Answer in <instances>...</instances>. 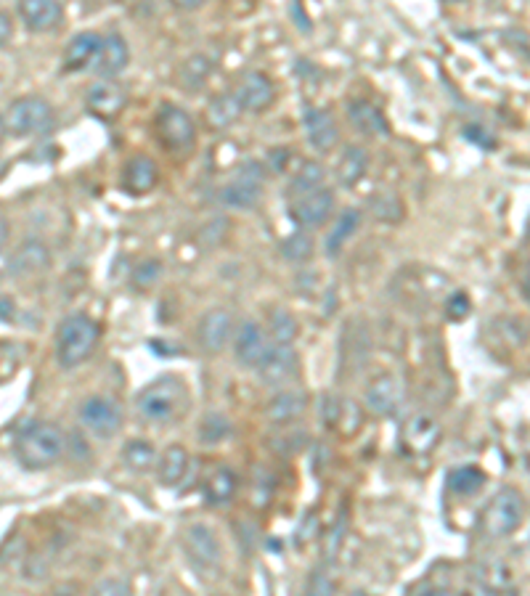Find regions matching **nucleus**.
Returning <instances> with one entry per match:
<instances>
[{"instance_id": "nucleus-27", "label": "nucleus", "mask_w": 530, "mask_h": 596, "mask_svg": "<svg viewBox=\"0 0 530 596\" xmlns=\"http://www.w3.org/2000/svg\"><path fill=\"white\" fill-rule=\"evenodd\" d=\"M366 167H369V157L361 146H348L345 154H342L340 165H337V181L345 186V189H356L361 178L366 175Z\"/></svg>"}, {"instance_id": "nucleus-4", "label": "nucleus", "mask_w": 530, "mask_h": 596, "mask_svg": "<svg viewBox=\"0 0 530 596\" xmlns=\"http://www.w3.org/2000/svg\"><path fill=\"white\" fill-rule=\"evenodd\" d=\"M525 517V501L515 488H501L496 496L485 504L480 528L488 538H504L520 528Z\"/></svg>"}, {"instance_id": "nucleus-26", "label": "nucleus", "mask_w": 530, "mask_h": 596, "mask_svg": "<svg viewBox=\"0 0 530 596\" xmlns=\"http://www.w3.org/2000/svg\"><path fill=\"white\" fill-rule=\"evenodd\" d=\"M305 406H308V398H305L300 390H284V393H279L268 403L265 416H268V422L273 424H289L303 414Z\"/></svg>"}, {"instance_id": "nucleus-18", "label": "nucleus", "mask_w": 530, "mask_h": 596, "mask_svg": "<svg viewBox=\"0 0 530 596\" xmlns=\"http://www.w3.org/2000/svg\"><path fill=\"white\" fill-rule=\"evenodd\" d=\"M159 181V167L152 157L146 154H136L130 157L122 167V189L133 194V197H141V194H149V191L157 186Z\"/></svg>"}, {"instance_id": "nucleus-14", "label": "nucleus", "mask_w": 530, "mask_h": 596, "mask_svg": "<svg viewBox=\"0 0 530 596\" xmlns=\"http://www.w3.org/2000/svg\"><path fill=\"white\" fill-rule=\"evenodd\" d=\"M128 104V93L125 88L117 83H109V80H101V83L91 85L88 93H85V106L88 112L101 117V120H112L117 114L125 109Z\"/></svg>"}, {"instance_id": "nucleus-13", "label": "nucleus", "mask_w": 530, "mask_h": 596, "mask_svg": "<svg viewBox=\"0 0 530 596\" xmlns=\"http://www.w3.org/2000/svg\"><path fill=\"white\" fill-rule=\"evenodd\" d=\"M234 96L242 106V112H265L276 99V88H273L271 77H265L263 72H247Z\"/></svg>"}, {"instance_id": "nucleus-40", "label": "nucleus", "mask_w": 530, "mask_h": 596, "mask_svg": "<svg viewBox=\"0 0 530 596\" xmlns=\"http://www.w3.org/2000/svg\"><path fill=\"white\" fill-rule=\"evenodd\" d=\"M93 596H133L130 586L120 578H109V581H101L93 591Z\"/></svg>"}, {"instance_id": "nucleus-3", "label": "nucleus", "mask_w": 530, "mask_h": 596, "mask_svg": "<svg viewBox=\"0 0 530 596\" xmlns=\"http://www.w3.org/2000/svg\"><path fill=\"white\" fill-rule=\"evenodd\" d=\"M99 324L85 313H75L61 321L59 332H56V358H59L61 369H75L96 350L99 345Z\"/></svg>"}, {"instance_id": "nucleus-20", "label": "nucleus", "mask_w": 530, "mask_h": 596, "mask_svg": "<svg viewBox=\"0 0 530 596\" xmlns=\"http://www.w3.org/2000/svg\"><path fill=\"white\" fill-rule=\"evenodd\" d=\"M403 400V385L401 379L393 374H382L371 382L366 390V408L374 416H390L395 414V408L401 406Z\"/></svg>"}, {"instance_id": "nucleus-32", "label": "nucleus", "mask_w": 530, "mask_h": 596, "mask_svg": "<svg viewBox=\"0 0 530 596\" xmlns=\"http://www.w3.org/2000/svg\"><path fill=\"white\" fill-rule=\"evenodd\" d=\"M236 493V477L231 469L226 467H218L215 472L210 475V480H207L205 485V496L210 504H228L231 498H234Z\"/></svg>"}, {"instance_id": "nucleus-33", "label": "nucleus", "mask_w": 530, "mask_h": 596, "mask_svg": "<svg viewBox=\"0 0 530 596\" xmlns=\"http://www.w3.org/2000/svg\"><path fill=\"white\" fill-rule=\"evenodd\" d=\"M212 75V61L202 53H194L186 59V64L181 67V83L186 85V91H197L207 83V77Z\"/></svg>"}, {"instance_id": "nucleus-35", "label": "nucleus", "mask_w": 530, "mask_h": 596, "mask_svg": "<svg viewBox=\"0 0 530 596\" xmlns=\"http://www.w3.org/2000/svg\"><path fill=\"white\" fill-rule=\"evenodd\" d=\"M271 337L276 342L273 345H292L297 337V321L292 318V313H287L284 308H276L271 313Z\"/></svg>"}, {"instance_id": "nucleus-10", "label": "nucleus", "mask_w": 530, "mask_h": 596, "mask_svg": "<svg viewBox=\"0 0 530 596\" xmlns=\"http://www.w3.org/2000/svg\"><path fill=\"white\" fill-rule=\"evenodd\" d=\"M271 337L265 334V329L255 321H244L234 334V353L239 366L244 369H258L263 358L271 350Z\"/></svg>"}, {"instance_id": "nucleus-47", "label": "nucleus", "mask_w": 530, "mask_h": 596, "mask_svg": "<svg viewBox=\"0 0 530 596\" xmlns=\"http://www.w3.org/2000/svg\"><path fill=\"white\" fill-rule=\"evenodd\" d=\"M8 236H11V228H8L6 218H0V249L8 244Z\"/></svg>"}, {"instance_id": "nucleus-22", "label": "nucleus", "mask_w": 530, "mask_h": 596, "mask_svg": "<svg viewBox=\"0 0 530 596\" xmlns=\"http://www.w3.org/2000/svg\"><path fill=\"white\" fill-rule=\"evenodd\" d=\"M403 448L411 453H427L435 448V443L440 440V424L427 414L411 416L406 427H403Z\"/></svg>"}, {"instance_id": "nucleus-36", "label": "nucleus", "mask_w": 530, "mask_h": 596, "mask_svg": "<svg viewBox=\"0 0 530 596\" xmlns=\"http://www.w3.org/2000/svg\"><path fill=\"white\" fill-rule=\"evenodd\" d=\"M324 178V167L318 165V162H305V165L300 167V173L295 175V181H292V191L300 194V197H303V194H311V191L321 189Z\"/></svg>"}, {"instance_id": "nucleus-11", "label": "nucleus", "mask_w": 530, "mask_h": 596, "mask_svg": "<svg viewBox=\"0 0 530 596\" xmlns=\"http://www.w3.org/2000/svg\"><path fill=\"white\" fill-rule=\"evenodd\" d=\"M292 220H295L300 231H311V228L324 226L329 215L334 212V194L329 189H318L311 194H303L292 202Z\"/></svg>"}, {"instance_id": "nucleus-16", "label": "nucleus", "mask_w": 530, "mask_h": 596, "mask_svg": "<svg viewBox=\"0 0 530 596\" xmlns=\"http://www.w3.org/2000/svg\"><path fill=\"white\" fill-rule=\"evenodd\" d=\"M183 546L189 551L191 562L202 570H210V567H218L220 562V544L215 533H212L207 525H191L186 533H183Z\"/></svg>"}, {"instance_id": "nucleus-25", "label": "nucleus", "mask_w": 530, "mask_h": 596, "mask_svg": "<svg viewBox=\"0 0 530 596\" xmlns=\"http://www.w3.org/2000/svg\"><path fill=\"white\" fill-rule=\"evenodd\" d=\"M186 472H189V451L183 446H178V443L167 446L165 453L159 456L157 464L159 483L170 485V488H173V485H181Z\"/></svg>"}, {"instance_id": "nucleus-37", "label": "nucleus", "mask_w": 530, "mask_h": 596, "mask_svg": "<svg viewBox=\"0 0 530 596\" xmlns=\"http://www.w3.org/2000/svg\"><path fill=\"white\" fill-rule=\"evenodd\" d=\"M159 276H162V263L159 260H144L133 273V284L138 289H152L159 281Z\"/></svg>"}, {"instance_id": "nucleus-43", "label": "nucleus", "mask_w": 530, "mask_h": 596, "mask_svg": "<svg viewBox=\"0 0 530 596\" xmlns=\"http://www.w3.org/2000/svg\"><path fill=\"white\" fill-rule=\"evenodd\" d=\"M334 589L324 573H316L311 581V596H332Z\"/></svg>"}, {"instance_id": "nucleus-45", "label": "nucleus", "mask_w": 530, "mask_h": 596, "mask_svg": "<svg viewBox=\"0 0 530 596\" xmlns=\"http://www.w3.org/2000/svg\"><path fill=\"white\" fill-rule=\"evenodd\" d=\"M11 316H14V302L8 297H0V321H11Z\"/></svg>"}, {"instance_id": "nucleus-34", "label": "nucleus", "mask_w": 530, "mask_h": 596, "mask_svg": "<svg viewBox=\"0 0 530 596\" xmlns=\"http://www.w3.org/2000/svg\"><path fill=\"white\" fill-rule=\"evenodd\" d=\"M281 255L289 263H305L313 255V236L308 231H295L281 242Z\"/></svg>"}, {"instance_id": "nucleus-12", "label": "nucleus", "mask_w": 530, "mask_h": 596, "mask_svg": "<svg viewBox=\"0 0 530 596\" xmlns=\"http://www.w3.org/2000/svg\"><path fill=\"white\" fill-rule=\"evenodd\" d=\"M260 191H263V175L258 165H247V170H242L234 181L220 189V202L236 210H252L260 202Z\"/></svg>"}, {"instance_id": "nucleus-7", "label": "nucleus", "mask_w": 530, "mask_h": 596, "mask_svg": "<svg viewBox=\"0 0 530 596\" xmlns=\"http://www.w3.org/2000/svg\"><path fill=\"white\" fill-rule=\"evenodd\" d=\"M157 133L162 138V144L170 146V149H189L197 138L194 120L175 104H162L157 114Z\"/></svg>"}, {"instance_id": "nucleus-5", "label": "nucleus", "mask_w": 530, "mask_h": 596, "mask_svg": "<svg viewBox=\"0 0 530 596\" xmlns=\"http://www.w3.org/2000/svg\"><path fill=\"white\" fill-rule=\"evenodd\" d=\"M53 125V106L43 96H22L8 106L6 130L16 138L43 136Z\"/></svg>"}, {"instance_id": "nucleus-17", "label": "nucleus", "mask_w": 530, "mask_h": 596, "mask_svg": "<svg viewBox=\"0 0 530 596\" xmlns=\"http://www.w3.org/2000/svg\"><path fill=\"white\" fill-rule=\"evenodd\" d=\"M16 11L30 32H51L64 22V6L53 0H22Z\"/></svg>"}, {"instance_id": "nucleus-44", "label": "nucleus", "mask_w": 530, "mask_h": 596, "mask_svg": "<svg viewBox=\"0 0 530 596\" xmlns=\"http://www.w3.org/2000/svg\"><path fill=\"white\" fill-rule=\"evenodd\" d=\"M462 596H501L499 591H493L491 586H485V583H472V586H467V589L462 591Z\"/></svg>"}, {"instance_id": "nucleus-46", "label": "nucleus", "mask_w": 530, "mask_h": 596, "mask_svg": "<svg viewBox=\"0 0 530 596\" xmlns=\"http://www.w3.org/2000/svg\"><path fill=\"white\" fill-rule=\"evenodd\" d=\"M419 596H451V594H448V589H443V586H427V589L419 591Z\"/></svg>"}, {"instance_id": "nucleus-42", "label": "nucleus", "mask_w": 530, "mask_h": 596, "mask_svg": "<svg viewBox=\"0 0 530 596\" xmlns=\"http://www.w3.org/2000/svg\"><path fill=\"white\" fill-rule=\"evenodd\" d=\"M14 40V19L8 11H0V48Z\"/></svg>"}, {"instance_id": "nucleus-15", "label": "nucleus", "mask_w": 530, "mask_h": 596, "mask_svg": "<svg viewBox=\"0 0 530 596\" xmlns=\"http://www.w3.org/2000/svg\"><path fill=\"white\" fill-rule=\"evenodd\" d=\"M130 64V48L125 43L120 32H109L101 40V51L96 56V64H93V72L104 80H112V77L122 75L125 67Z\"/></svg>"}, {"instance_id": "nucleus-24", "label": "nucleus", "mask_w": 530, "mask_h": 596, "mask_svg": "<svg viewBox=\"0 0 530 596\" xmlns=\"http://www.w3.org/2000/svg\"><path fill=\"white\" fill-rule=\"evenodd\" d=\"M348 120L353 122V128L364 136H387V122L382 117L377 106L366 99H356L348 104Z\"/></svg>"}, {"instance_id": "nucleus-38", "label": "nucleus", "mask_w": 530, "mask_h": 596, "mask_svg": "<svg viewBox=\"0 0 530 596\" xmlns=\"http://www.w3.org/2000/svg\"><path fill=\"white\" fill-rule=\"evenodd\" d=\"M228 432H231V427H228V422L223 419V416L212 414L207 416L205 424H202V430H199V438L207 440V443H218V440L228 438Z\"/></svg>"}, {"instance_id": "nucleus-39", "label": "nucleus", "mask_w": 530, "mask_h": 596, "mask_svg": "<svg viewBox=\"0 0 530 596\" xmlns=\"http://www.w3.org/2000/svg\"><path fill=\"white\" fill-rule=\"evenodd\" d=\"M470 308H472V302H470V297L464 295V292H456V295L448 297V305H446L448 318H454V321H462V318L470 316Z\"/></svg>"}, {"instance_id": "nucleus-19", "label": "nucleus", "mask_w": 530, "mask_h": 596, "mask_svg": "<svg viewBox=\"0 0 530 596\" xmlns=\"http://www.w3.org/2000/svg\"><path fill=\"white\" fill-rule=\"evenodd\" d=\"M101 40H104V35H99V32H77L75 38L67 43V48H64V72L93 69L96 56H99L101 51Z\"/></svg>"}, {"instance_id": "nucleus-41", "label": "nucleus", "mask_w": 530, "mask_h": 596, "mask_svg": "<svg viewBox=\"0 0 530 596\" xmlns=\"http://www.w3.org/2000/svg\"><path fill=\"white\" fill-rule=\"evenodd\" d=\"M464 136L470 138L472 144L483 146V149H493V146H496L493 136H488V133H485V128H477V125H470V128L464 130Z\"/></svg>"}, {"instance_id": "nucleus-28", "label": "nucleus", "mask_w": 530, "mask_h": 596, "mask_svg": "<svg viewBox=\"0 0 530 596\" xmlns=\"http://www.w3.org/2000/svg\"><path fill=\"white\" fill-rule=\"evenodd\" d=\"M448 491L454 493V496H475L480 488L485 485V472L475 464H467V467H456L451 475H448Z\"/></svg>"}, {"instance_id": "nucleus-31", "label": "nucleus", "mask_w": 530, "mask_h": 596, "mask_svg": "<svg viewBox=\"0 0 530 596\" xmlns=\"http://www.w3.org/2000/svg\"><path fill=\"white\" fill-rule=\"evenodd\" d=\"M122 461L128 464L133 472H149L157 464V448L149 440H128L122 448Z\"/></svg>"}, {"instance_id": "nucleus-9", "label": "nucleus", "mask_w": 530, "mask_h": 596, "mask_svg": "<svg viewBox=\"0 0 530 596\" xmlns=\"http://www.w3.org/2000/svg\"><path fill=\"white\" fill-rule=\"evenodd\" d=\"M199 345L207 350V353H223V350L231 345L234 340V316L231 310L226 308H212L207 310L205 316L199 318V329H197Z\"/></svg>"}, {"instance_id": "nucleus-21", "label": "nucleus", "mask_w": 530, "mask_h": 596, "mask_svg": "<svg viewBox=\"0 0 530 596\" xmlns=\"http://www.w3.org/2000/svg\"><path fill=\"white\" fill-rule=\"evenodd\" d=\"M303 125H305V136H308L313 149L329 151L337 146V141H340L337 122H334L332 114L324 112V109H305Z\"/></svg>"}, {"instance_id": "nucleus-6", "label": "nucleus", "mask_w": 530, "mask_h": 596, "mask_svg": "<svg viewBox=\"0 0 530 596\" xmlns=\"http://www.w3.org/2000/svg\"><path fill=\"white\" fill-rule=\"evenodd\" d=\"M80 422L93 438L109 440L120 432L122 411L117 406V400L106 398V395H91L80 406Z\"/></svg>"}, {"instance_id": "nucleus-30", "label": "nucleus", "mask_w": 530, "mask_h": 596, "mask_svg": "<svg viewBox=\"0 0 530 596\" xmlns=\"http://www.w3.org/2000/svg\"><path fill=\"white\" fill-rule=\"evenodd\" d=\"M242 114V106L236 101L234 93H223V96H215L207 106V120L215 130H226L228 125H234Z\"/></svg>"}, {"instance_id": "nucleus-23", "label": "nucleus", "mask_w": 530, "mask_h": 596, "mask_svg": "<svg viewBox=\"0 0 530 596\" xmlns=\"http://www.w3.org/2000/svg\"><path fill=\"white\" fill-rule=\"evenodd\" d=\"M51 263V252L40 239H27L22 247L16 249L11 263H8V271L19 273V276H30V273H38L43 268H48Z\"/></svg>"}, {"instance_id": "nucleus-1", "label": "nucleus", "mask_w": 530, "mask_h": 596, "mask_svg": "<svg viewBox=\"0 0 530 596\" xmlns=\"http://www.w3.org/2000/svg\"><path fill=\"white\" fill-rule=\"evenodd\" d=\"M189 403L191 398L183 379L173 377V374L154 379L136 395L138 414L154 424H170L181 419L189 411Z\"/></svg>"}, {"instance_id": "nucleus-29", "label": "nucleus", "mask_w": 530, "mask_h": 596, "mask_svg": "<svg viewBox=\"0 0 530 596\" xmlns=\"http://www.w3.org/2000/svg\"><path fill=\"white\" fill-rule=\"evenodd\" d=\"M361 226V212L358 210H345L340 215V220L334 223V228L329 231V236H326V255L334 257L340 255V249L345 247V242H348L350 236L356 234V228Z\"/></svg>"}, {"instance_id": "nucleus-8", "label": "nucleus", "mask_w": 530, "mask_h": 596, "mask_svg": "<svg viewBox=\"0 0 530 596\" xmlns=\"http://www.w3.org/2000/svg\"><path fill=\"white\" fill-rule=\"evenodd\" d=\"M300 369V358L292 350V345H271L268 355L263 358L258 369V377L265 387H287L297 377Z\"/></svg>"}, {"instance_id": "nucleus-2", "label": "nucleus", "mask_w": 530, "mask_h": 596, "mask_svg": "<svg viewBox=\"0 0 530 596\" xmlns=\"http://www.w3.org/2000/svg\"><path fill=\"white\" fill-rule=\"evenodd\" d=\"M67 438L56 424H30L16 440V459L27 469H48L64 456Z\"/></svg>"}]
</instances>
